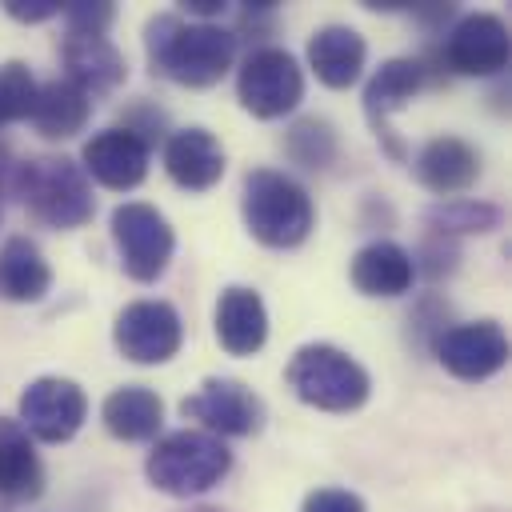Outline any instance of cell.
Instances as JSON below:
<instances>
[{
	"label": "cell",
	"mask_w": 512,
	"mask_h": 512,
	"mask_svg": "<svg viewBox=\"0 0 512 512\" xmlns=\"http://www.w3.org/2000/svg\"><path fill=\"white\" fill-rule=\"evenodd\" d=\"M144 48L156 76L184 88H212L232 68L236 32L208 20H184L176 12H160L144 28Z\"/></svg>",
	"instance_id": "cell-1"
},
{
	"label": "cell",
	"mask_w": 512,
	"mask_h": 512,
	"mask_svg": "<svg viewBox=\"0 0 512 512\" xmlns=\"http://www.w3.org/2000/svg\"><path fill=\"white\" fill-rule=\"evenodd\" d=\"M240 212H244V228L264 248H296L308 240V232L316 224L308 188L276 168H252L244 176Z\"/></svg>",
	"instance_id": "cell-2"
},
{
	"label": "cell",
	"mask_w": 512,
	"mask_h": 512,
	"mask_svg": "<svg viewBox=\"0 0 512 512\" xmlns=\"http://www.w3.org/2000/svg\"><path fill=\"white\" fill-rule=\"evenodd\" d=\"M228 468H232L228 444L204 428H180V432L160 436L144 460L148 484L156 492L180 496V500L216 488L228 476Z\"/></svg>",
	"instance_id": "cell-3"
},
{
	"label": "cell",
	"mask_w": 512,
	"mask_h": 512,
	"mask_svg": "<svg viewBox=\"0 0 512 512\" xmlns=\"http://www.w3.org/2000/svg\"><path fill=\"white\" fill-rule=\"evenodd\" d=\"M16 192L24 208L60 232H72L92 220L96 200L84 168L68 156H28L16 164Z\"/></svg>",
	"instance_id": "cell-4"
},
{
	"label": "cell",
	"mask_w": 512,
	"mask_h": 512,
	"mask_svg": "<svg viewBox=\"0 0 512 512\" xmlns=\"http://www.w3.org/2000/svg\"><path fill=\"white\" fill-rule=\"evenodd\" d=\"M288 388L320 412H356L372 396V376L336 344H304L288 360Z\"/></svg>",
	"instance_id": "cell-5"
},
{
	"label": "cell",
	"mask_w": 512,
	"mask_h": 512,
	"mask_svg": "<svg viewBox=\"0 0 512 512\" xmlns=\"http://www.w3.org/2000/svg\"><path fill=\"white\" fill-rule=\"evenodd\" d=\"M236 96L260 120L288 116L304 100V72H300L296 56L288 48L264 44V48L248 52V60L240 64V72H236Z\"/></svg>",
	"instance_id": "cell-6"
},
{
	"label": "cell",
	"mask_w": 512,
	"mask_h": 512,
	"mask_svg": "<svg viewBox=\"0 0 512 512\" xmlns=\"http://www.w3.org/2000/svg\"><path fill=\"white\" fill-rule=\"evenodd\" d=\"M112 240H116L124 272L132 280H140V284H152L168 268L172 248H176L172 224L164 220L160 208H152L144 200L116 204V212H112Z\"/></svg>",
	"instance_id": "cell-7"
},
{
	"label": "cell",
	"mask_w": 512,
	"mask_h": 512,
	"mask_svg": "<svg viewBox=\"0 0 512 512\" xmlns=\"http://www.w3.org/2000/svg\"><path fill=\"white\" fill-rule=\"evenodd\" d=\"M508 56H512L508 24L496 12H472L448 28L436 60L456 76H500L508 68Z\"/></svg>",
	"instance_id": "cell-8"
},
{
	"label": "cell",
	"mask_w": 512,
	"mask_h": 512,
	"mask_svg": "<svg viewBox=\"0 0 512 512\" xmlns=\"http://www.w3.org/2000/svg\"><path fill=\"white\" fill-rule=\"evenodd\" d=\"M84 416H88V396L68 376H36L20 392V428L44 444L72 440Z\"/></svg>",
	"instance_id": "cell-9"
},
{
	"label": "cell",
	"mask_w": 512,
	"mask_h": 512,
	"mask_svg": "<svg viewBox=\"0 0 512 512\" xmlns=\"http://www.w3.org/2000/svg\"><path fill=\"white\" fill-rule=\"evenodd\" d=\"M112 340L132 364H164L180 352L184 324L168 300H132L128 308H120Z\"/></svg>",
	"instance_id": "cell-10"
},
{
	"label": "cell",
	"mask_w": 512,
	"mask_h": 512,
	"mask_svg": "<svg viewBox=\"0 0 512 512\" xmlns=\"http://www.w3.org/2000/svg\"><path fill=\"white\" fill-rule=\"evenodd\" d=\"M188 420H200L212 436H256L264 428V400L232 376H208L200 392L180 400Z\"/></svg>",
	"instance_id": "cell-11"
},
{
	"label": "cell",
	"mask_w": 512,
	"mask_h": 512,
	"mask_svg": "<svg viewBox=\"0 0 512 512\" xmlns=\"http://www.w3.org/2000/svg\"><path fill=\"white\" fill-rule=\"evenodd\" d=\"M436 360L456 380H488L508 364V336L496 320H472V324H448L440 340L432 344Z\"/></svg>",
	"instance_id": "cell-12"
},
{
	"label": "cell",
	"mask_w": 512,
	"mask_h": 512,
	"mask_svg": "<svg viewBox=\"0 0 512 512\" xmlns=\"http://www.w3.org/2000/svg\"><path fill=\"white\" fill-rule=\"evenodd\" d=\"M424 76H428L424 60H416V56H392V60H384V64L368 76V84H364V116H368L376 140H380V144L388 148V156H396V160H404V144H400L396 132L388 128V116L400 112V108L424 88Z\"/></svg>",
	"instance_id": "cell-13"
},
{
	"label": "cell",
	"mask_w": 512,
	"mask_h": 512,
	"mask_svg": "<svg viewBox=\"0 0 512 512\" xmlns=\"http://www.w3.org/2000/svg\"><path fill=\"white\" fill-rule=\"evenodd\" d=\"M80 160H84V164H80L84 176H92L96 184H104V188H112V192H128V188L144 184L152 148L140 144V140H136L132 132H124V128H104V132H96V136L84 144Z\"/></svg>",
	"instance_id": "cell-14"
},
{
	"label": "cell",
	"mask_w": 512,
	"mask_h": 512,
	"mask_svg": "<svg viewBox=\"0 0 512 512\" xmlns=\"http://www.w3.org/2000/svg\"><path fill=\"white\" fill-rule=\"evenodd\" d=\"M60 60H64V80L76 84L88 100L116 92L128 76V64L120 56V48L108 36H76L68 32L60 40Z\"/></svg>",
	"instance_id": "cell-15"
},
{
	"label": "cell",
	"mask_w": 512,
	"mask_h": 512,
	"mask_svg": "<svg viewBox=\"0 0 512 512\" xmlns=\"http://www.w3.org/2000/svg\"><path fill=\"white\" fill-rule=\"evenodd\" d=\"M216 340L228 356H256L268 340V308L256 288L228 284L216 300Z\"/></svg>",
	"instance_id": "cell-16"
},
{
	"label": "cell",
	"mask_w": 512,
	"mask_h": 512,
	"mask_svg": "<svg viewBox=\"0 0 512 512\" xmlns=\"http://www.w3.org/2000/svg\"><path fill=\"white\" fill-rule=\"evenodd\" d=\"M164 172L184 192H208L224 176V148L208 128H180L164 140Z\"/></svg>",
	"instance_id": "cell-17"
},
{
	"label": "cell",
	"mask_w": 512,
	"mask_h": 512,
	"mask_svg": "<svg viewBox=\"0 0 512 512\" xmlns=\"http://www.w3.org/2000/svg\"><path fill=\"white\" fill-rule=\"evenodd\" d=\"M416 180L436 196L468 192L480 180V152L460 136H436L416 156Z\"/></svg>",
	"instance_id": "cell-18"
},
{
	"label": "cell",
	"mask_w": 512,
	"mask_h": 512,
	"mask_svg": "<svg viewBox=\"0 0 512 512\" xmlns=\"http://www.w3.org/2000/svg\"><path fill=\"white\" fill-rule=\"evenodd\" d=\"M356 292L364 296H376V300H392V296H404L416 280V260L408 248H400L396 240H372L364 244L356 256H352V268H348Z\"/></svg>",
	"instance_id": "cell-19"
},
{
	"label": "cell",
	"mask_w": 512,
	"mask_h": 512,
	"mask_svg": "<svg viewBox=\"0 0 512 512\" xmlns=\"http://www.w3.org/2000/svg\"><path fill=\"white\" fill-rule=\"evenodd\" d=\"M364 56H368V44L348 24H324L308 40V64L316 80L328 88H352L364 72Z\"/></svg>",
	"instance_id": "cell-20"
},
{
	"label": "cell",
	"mask_w": 512,
	"mask_h": 512,
	"mask_svg": "<svg viewBox=\"0 0 512 512\" xmlns=\"http://www.w3.org/2000/svg\"><path fill=\"white\" fill-rule=\"evenodd\" d=\"M44 492V468L32 448V436L20 428V420L0 416V500L20 504L36 500Z\"/></svg>",
	"instance_id": "cell-21"
},
{
	"label": "cell",
	"mask_w": 512,
	"mask_h": 512,
	"mask_svg": "<svg viewBox=\"0 0 512 512\" xmlns=\"http://www.w3.org/2000/svg\"><path fill=\"white\" fill-rule=\"evenodd\" d=\"M52 288V268L36 240L8 236L0 244V300L8 304H32Z\"/></svg>",
	"instance_id": "cell-22"
},
{
	"label": "cell",
	"mask_w": 512,
	"mask_h": 512,
	"mask_svg": "<svg viewBox=\"0 0 512 512\" xmlns=\"http://www.w3.org/2000/svg\"><path fill=\"white\" fill-rule=\"evenodd\" d=\"M100 416H104V428L116 440L136 444V440H152L160 432V424H164V400L152 388H144V384H124V388L108 392Z\"/></svg>",
	"instance_id": "cell-23"
},
{
	"label": "cell",
	"mask_w": 512,
	"mask_h": 512,
	"mask_svg": "<svg viewBox=\"0 0 512 512\" xmlns=\"http://www.w3.org/2000/svg\"><path fill=\"white\" fill-rule=\"evenodd\" d=\"M92 116V100L68 84V80H48L36 88V100H32V128L44 136V140H68L76 136Z\"/></svg>",
	"instance_id": "cell-24"
},
{
	"label": "cell",
	"mask_w": 512,
	"mask_h": 512,
	"mask_svg": "<svg viewBox=\"0 0 512 512\" xmlns=\"http://www.w3.org/2000/svg\"><path fill=\"white\" fill-rule=\"evenodd\" d=\"M284 152L292 164L308 168V172H324L336 152H340V140H336V128L324 120V116H304L288 128L284 136Z\"/></svg>",
	"instance_id": "cell-25"
},
{
	"label": "cell",
	"mask_w": 512,
	"mask_h": 512,
	"mask_svg": "<svg viewBox=\"0 0 512 512\" xmlns=\"http://www.w3.org/2000/svg\"><path fill=\"white\" fill-rule=\"evenodd\" d=\"M496 224H500V208L484 204V200H468V196L444 200V204H436L428 212V228L436 236H448V240L468 236V232H492Z\"/></svg>",
	"instance_id": "cell-26"
},
{
	"label": "cell",
	"mask_w": 512,
	"mask_h": 512,
	"mask_svg": "<svg viewBox=\"0 0 512 512\" xmlns=\"http://www.w3.org/2000/svg\"><path fill=\"white\" fill-rule=\"evenodd\" d=\"M36 80L28 72V64L20 60H8L0 64V128L4 124H16V120H28L32 112V100H36Z\"/></svg>",
	"instance_id": "cell-27"
},
{
	"label": "cell",
	"mask_w": 512,
	"mask_h": 512,
	"mask_svg": "<svg viewBox=\"0 0 512 512\" xmlns=\"http://www.w3.org/2000/svg\"><path fill=\"white\" fill-rule=\"evenodd\" d=\"M60 16H64L68 32H76V36H104L116 20V4L112 0H96V4L76 0V4H64Z\"/></svg>",
	"instance_id": "cell-28"
},
{
	"label": "cell",
	"mask_w": 512,
	"mask_h": 512,
	"mask_svg": "<svg viewBox=\"0 0 512 512\" xmlns=\"http://www.w3.org/2000/svg\"><path fill=\"white\" fill-rule=\"evenodd\" d=\"M164 112L160 108H152V104H144V100H136V104H128L124 108V116H120V124L116 128H124V132H132L140 144H156L160 136H164Z\"/></svg>",
	"instance_id": "cell-29"
},
{
	"label": "cell",
	"mask_w": 512,
	"mask_h": 512,
	"mask_svg": "<svg viewBox=\"0 0 512 512\" xmlns=\"http://www.w3.org/2000/svg\"><path fill=\"white\" fill-rule=\"evenodd\" d=\"M300 512H368V508H364V500H360L356 492H348V488H316V492L304 496Z\"/></svg>",
	"instance_id": "cell-30"
},
{
	"label": "cell",
	"mask_w": 512,
	"mask_h": 512,
	"mask_svg": "<svg viewBox=\"0 0 512 512\" xmlns=\"http://www.w3.org/2000/svg\"><path fill=\"white\" fill-rule=\"evenodd\" d=\"M420 256L428 260L424 264V272L432 276V280H440V276H448L452 268H456V240H448V236H428L424 240V248H420Z\"/></svg>",
	"instance_id": "cell-31"
},
{
	"label": "cell",
	"mask_w": 512,
	"mask_h": 512,
	"mask_svg": "<svg viewBox=\"0 0 512 512\" xmlns=\"http://www.w3.org/2000/svg\"><path fill=\"white\" fill-rule=\"evenodd\" d=\"M60 8H64V4H56V0H4V12H8L12 20H20V24L52 20V16H60Z\"/></svg>",
	"instance_id": "cell-32"
},
{
	"label": "cell",
	"mask_w": 512,
	"mask_h": 512,
	"mask_svg": "<svg viewBox=\"0 0 512 512\" xmlns=\"http://www.w3.org/2000/svg\"><path fill=\"white\" fill-rule=\"evenodd\" d=\"M184 8H188L192 16H220V12H224V4H220V0H188Z\"/></svg>",
	"instance_id": "cell-33"
},
{
	"label": "cell",
	"mask_w": 512,
	"mask_h": 512,
	"mask_svg": "<svg viewBox=\"0 0 512 512\" xmlns=\"http://www.w3.org/2000/svg\"><path fill=\"white\" fill-rule=\"evenodd\" d=\"M8 172H12V164H8V148L0 144V192H4V180H8ZM0 216H4V204H0Z\"/></svg>",
	"instance_id": "cell-34"
},
{
	"label": "cell",
	"mask_w": 512,
	"mask_h": 512,
	"mask_svg": "<svg viewBox=\"0 0 512 512\" xmlns=\"http://www.w3.org/2000/svg\"><path fill=\"white\" fill-rule=\"evenodd\" d=\"M192 512H212V508H192Z\"/></svg>",
	"instance_id": "cell-35"
}]
</instances>
